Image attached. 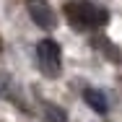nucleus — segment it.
Here are the masks:
<instances>
[{
	"label": "nucleus",
	"instance_id": "obj_1",
	"mask_svg": "<svg viewBox=\"0 0 122 122\" xmlns=\"http://www.w3.org/2000/svg\"><path fill=\"white\" fill-rule=\"evenodd\" d=\"M65 13L70 18V24L78 29H99L109 21V10L104 5L88 3V0H75L65 5Z\"/></svg>",
	"mask_w": 122,
	"mask_h": 122
},
{
	"label": "nucleus",
	"instance_id": "obj_2",
	"mask_svg": "<svg viewBox=\"0 0 122 122\" xmlns=\"http://www.w3.org/2000/svg\"><path fill=\"white\" fill-rule=\"evenodd\" d=\"M36 65L42 68V73L47 78H57L62 60H60V44L55 39H42L36 44Z\"/></svg>",
	"mask_w": 122,
	"mask_h": 122
},
{
	"label": "nucleus",
	"instance_id": "obj_3",
	"mask_svg": "<svg viewBox=\"0 0 122 122\" xmlns=\"http://www.w3.org/2000/svg\"><path fill=\"white\" fill-rule=\"evenodd\" d=\"M26 3V10H29V16H31V21L39 26V29H55L57 24V16H55V10H52V5H49L47 0H24Z\"/></svg>",
	"mask_w": 122,
	"mask_h": 122
},
{
	"label": "nucleus",
	"instance_id": "obj_4",
	"mask_svg": "<svg viewBox=\"0 0 122 122\" xmlns=\"http://www.w3.org/2000/svg\"><path fill=\"white\" fill-rule=\"evenodd\" d=\"M83 99H86V104L99 112V114H107L109 112V101H107V94L104 91H99V88H83Z\"/></svg>",
	"mask_w": 122,
	"mask_h": 122
},
{
	"label": "nucleus",
	"instance_id": "obj_5",
	"mask_svg": "<svg viewBox=\"0 0 122 122\" xmlns=\"http://www.w3.org/2000/svg\"><path fill=\"white\" fill-rule=\"evenodd\" d=\"M44 114H47V122H68V112L60 107H52V104L44 107Z\"/></svg>",
	"mask_w": 122,
	"mask_h": 122
}]
</instances>
